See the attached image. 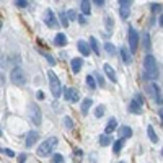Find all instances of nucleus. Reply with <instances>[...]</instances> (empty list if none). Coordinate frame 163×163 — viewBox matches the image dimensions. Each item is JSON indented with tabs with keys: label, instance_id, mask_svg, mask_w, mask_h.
Masks as SVG:
<instances>
[{
	"label": "nucleus",
	"instance_id": "nucleus-47",
	"mask_svg": "<svg viewBox=\"0 0 163 163\" xmlns=\"http://www.w3.org/2000/svg\"><path fill=\"white\" fill-rule=\"evenodd\" d=\"M160 116H161V119H163V109L160 111Z\"/></svg>",
	"mask_w": 163,
	"mask_h": 163
},
{
	"label": "nucleus",
	"instance_id": "nucleus-37",
	"mask_svg": "<svg viewBox=\"0 0 163 163\" xmlns=\"http://www.w3.org/2000/svg\"><path fill=\"white\" fill-rule=\"evenodd\" d=\"M150 8H152L153 13H158V12H161V5H160V3H152Z\"/></svg>",
	"mask_w": 163,
	"mask_h": 163
},
{
	"label": "nucleus",
	"instance_id": "nucleus-32",
	"mask_svg": "<svg viewBox=\"0 0 163 163\" xmlns=\"http://www.w3.org/2000/svg\"><path fill=\"white\" fill-rule=\"evenodd\" d=\"M104 25H106V28H108V33H111L113 31V20L109 17L104 18Z\"/></svg>",
	"mask_w": 163,
	"mask_h": 163
},
{
	"label": "nucleus",
	"instance_id": "nucleus-40",
	"mask_svg": "<svg viewBox=\"0 0 163 163\" xmlns=\"http://www.w3.org/2000/svg\"><path fill=\"white\" fill-rule=\"evenodd\" d=\"M134 100H136L139 104H142V103H144V98H142V95H140V93H136V98H134Z\"/></svg>",
	"mask_w": 163,
	"mask_h": 163
},
{
	"label": "nucleus",
	"instance_id": "nucleus-9",
	"mask_svg": "<svg viewBox=\"0 0 163 163\" xmlns=\"http://www.w3.org/2000/svg\"><path fill=\"white\" fill-rule=\"evenodd\" d=\"M148 90H150V93L153 96V100L157 101V104H163V96H161V90L160 87L155 82H150V85H148Z\"/></svg>",
	"mask_w": 163,
	"mask_h": 163
},
{
	"label": "nucleus",
	"instance_id": "nucleus-36",
	"mask_svg": "<svg viewBox=\"0 0 163 163\" xmlns=\"http://www.w3.org/2000/svg\"><path fill=\"white\" fill-rule=\"evenodd\" d=\"M62 161H64V157H62L60 153H55L54 157H52V163H62Z\"/></svg>",
	"mask_w": 163,
	"mask_h": 163
},
{
	"label": "nucleus",
	"instance_id": "nucleus-26",
	"mask_svg": "<svg viewBox=\"0 0 163 163\" xmlns=\"http://www.w3.org/2000/svg\"><path fill=\"white\" fill-rule=\"evenodd\" d=\"M142 44H144V47H145V49L150 47V34H148L147 31H145V33H142Z\"/></svg>",
	"mask_w": 163,
	"mask_h": 163
},
{
	"label": "nucleus",
	"instance_id": "nucleus-15",
	"mask_svg": "<svg viewBox=\"0 0 163 163\" xmlns=\"http://www.w3.org/2000/svg\"><path fill=\"white\" fill-rule=\"evenodd\" d=\"M54 44L55 46H59V47H64L67 44V38H65V34L64 33H59V34H55V38H54Z\"/></svg>",
	"mask_w": 163,
	"mask_h": 163
},
{
	"label": "nucleus",
	"instance_id": "nucleus-31",
	"mask_svg": "<svg viewBox=\"0 0 163 163\" xmlns=\"http://www.w3.org/2000/svg\"><path fill=\"white\" fill-rule=\"evenodd\" d=\"M103 114H104V106H103V104L96 106V109H95V116H96V117H101Z\"/></svg>",
	"mask_w": 163,
	"mask_h": 163
},
{
	"label": "nucleus",
	"instance_id": "nucleus-17",
	"mask_svg": "<svg viewBox=\"0 0 163 163\" xmlns=\"http://www.w3.org/2000/svg\"><path fill=\"white\" fill-rule=\"evenodd\" d=\"M121 57L126 64H131L132 62V52L127 47H121Z\"/></svg>",
	"mask_w": 163,
	"mask_h": 163
},
{
	"label": "nucleus",
	"instance_id": "nucleus-30",
	"mask_svg": "<svg viewBox=\"0 0 163 163\" xmlns=\"http://www.w3.org/2000/svg\"><path fill=\"white\" fill-rule=\"evenodd\" d=\"M87 85H88L90 88H96V85H98V83L95 82L93 75H88V77H87Z\"/></svg>",
	"mask_w": 163,
	"mask_h": 163
},
{
	"label": "nucleus",
	"instance_id": "nucleus-8",
	"mask_svg": "<svg viewBox=\"0 0 163 163\" xmlns=\"http://www.w3.org/2000/svg\"><path fill=\"white\" fill-rule=\"evenodd\" d=\"M131 5L132 2L131 0H119V13H121V18L127 20L131 15Z\"/></svg>",
	"mask_w": 163,
	"mask_h": 163
},
{
	"label": "nucleus",
	"instance_id": "nucleus-48",
	"mask_svg": "<svg viewBox=\"0 0 163 163\" xmlns=\"http://www.w3.org/2000/svg\"><path fill=\"white\" fill-rule=\"evenodd\" d=\"M161 155H163V148H161Z\"/></svg>",
	"mask_w": 163,
	"mask_h": 163
},
{
	"label": "nucleus",
	"instance_id": "nucleus-4",
	"mask_svg": "<svg viewBox=\"0 0 163 163\" xmlns=\"http://www.w3.org/2000/svg\"><path fill=\"white\" fill-rule=\"evenodd\" d=\"M10 79H12V82L15 85H18V87H25V85H26V75H25V72H23V69H21V67H15L12 70Z\"/></svg>",
	"mask_w": 163,
	"mask_h": 163
},
{
	"label": "nucleus",
	"instance_id": "nucleus-39",
	"mask_svg": "<svg viewBox=\"0 0 163 163\" xmlns=\"http://www.w3.org/2000/svg\"><path fill=\"white\" fill-rule=\"evenodd\" d=\"M67 17H69V20H75V18H77L75 10H69V12H67ZM77 20H79V18H77Z\"/></svg>",
	"mask_w": 163,
	"mask_h": 163
},
{
	"label": "nucleus",
	"instance_id": "nucleus-16",
	"mask_svg": "<svg viewBox=\"0 0 163 163\" xmlns=\"http://www.w3.org/2000/svg\"><path fill=\"white\" fill-rule=\"evenodd\" d=\"M129 111L134 113V114H142V104H139L136 100H132L129 104Z\"/></svg>",
	"mask_w": 163,
	"mask_h": 163
},
{
	"label": "nucleus",
	"instance_id": "nucleus-28",
	"mask_svg": "<svg viewBox=\"0 0 163 163\" xmlns=\"http://www.w3.org/2000/svg\"><path fill=\"white\" fill-rule=\"evenodd\" d=\"M104 49H106V52H108L109 55H114V54H116V49H114V46H113L111 42H106V44H104Z\"/></svg>",
	"mask_w": 163,
	"mask_h": 163
},
{
	"label": "nucleus",
	"instance_id": "nucleus-18",
	"mask_svg": "<svg viewBox=\"0 0 163 163\" xmlns=\"http://www.w3.org/2000/svg\"><path fill=\"white\" fill-rule=\"evenodd\" d=\"M90 47L95 51V55H100V54H101V51H100V44H98V39H96L95 36L90 38Z\"/></svg>",
	"mask_w": 163,
	"mask_h": 163
},
{
	"label": "nucleus",
	"instance_id": "nucleus-44",
	"mask_svg": "<svg viewBox=\"0 0 163 163\" xmlns=\"http://www.w3.org/2000/svg\"><path fill=\"white\" fill-rule=\"evenodd\" d=\"M79 23H80V25H85V23H87V20H85V18L80 15V17H79Z\"/></svg>",
	"mask_w": 163,
	"mask_h": 163
},
{
	"label": "nucleus",
	"instance_id": "nucleus-46",
	"mask_svg": "<svg viewBox=\"0 0 163 163\" xmlns=\"http://www.w3.org/2000/svg\"><path fill=\"white\" fill-rule=\"evenodd\" d=\"M160 26H163V15L160 17Z\"/></svg>",
	"mask_w": 163,
	"mask_h": 163
},
{
	"label": "nucleus",
	"instance_id": "nucleus-45",
	"mask_svg": "<svg viewBox=\"0 0 163 163\" xmlns=\"http://www.w3.org/2000/svg\"><path fill=\"white\" fill-rule=\"evenodd\" d=\"M95 3H96L98 7H103V5H104V2H103V0H96V2H95Z\"/></svg>",
	"mask_w": 163,
	"mask_h": 163
},
{
	"label": "nucleus",
	"instance_id": "nucleus-49",
	"mask_svg": "<svg viewBox=\"0 0 163 163\" xmlns=\"http://www.w3.org/2000/svg\"><path fill=\"white\" fill-rule=\"evenodd\" d=\"M119 163H124V161H119Z\"/></svg>",
	"mask_w": 163,
	"mask_h": 163
},
{
	"label": "nucleus",
	"instance_id": "nucleus-29",
	"mask_svg": "<svg viewBox=\"0 0 163 163\" xmlns=\"http://www.w3.org/2000/svg\"><path fill=\"white\" fill-rule=\"evenodd\" d=\"M95 77H96V80H98V87H106V82H104V79L101 77V74L100 72H95Z\"/></svg>",
	"mask_w": 163,
	"mask_h": 163
},
{
	"label": "nucleus",
	"instance_id": "nucleus-3",
	"mask_svg": "<svg viewBox=\"0 0 163 163\" xmlns=\"http://www.w3.org/2000/svg\"><path fill=\"white\" fill-rule=\"evenodd\" d=\"M49 77V87H51V93L54 95V98H59L62 95V87H60V82H59V77L55 75L52 70L47 72Z\"/></svg>",
	"mask_w": 163,
	"mask_h": 163
},
{
	"label": "nucleus",
	"instance_id": "nucleus-7",
	"mask_svg": "<svg viewBox=\"0 0 163 163\" xmlns=\"http://www.w3.org/2000/svg\"><path fill=\"white\" fill-rule=\"evenodd\" d=\"M42 20H44V23L49 26V28H57L59 23H57V17L54 15V12L51 8H47L44 12V17H42Z\"/></svg>",
	"mask_w": 163,
	"mask_h": 163
},
{
	"label": "nucleus",
	"instance_id": "nucleus-12",
	"mask_svg": "<svg viewBox=\"0 0 163 163\" xmlns=\"http://www.w3.org/2000/svg\"><path fill=\"white\" fill-rule=\"evenodd\" d=\"M39 140V134L36 131H30L26 136V147H33Z\"/></svg>",
	"mask_w": 163,
	"mask_h": 163
},
{
	"label": "nucleus",
	"instance_id": "nucleus-24",
	"mask_svg": "<svg viewBox=\"0 0 163 163\" xmlns=\"http://www.w3.org/2000/svg\"><path fill=\"white\" fill-rule=\"evenodd\" d=\"M111 144V136L109 134H103V136L100 137V145L101 147H108Z\"/></svg>",
	"mask_w": 163,
	"mask_h": 163
},
{
	"label": "nucleus",
	"instance_id": "nucleus-25",
	"mask_svg": "<svg viewBox=\"0 0 163 163\" xmlns=\"http://www.w3.org/2000/svg\"><path fill=\"white\" fill-rule=\"evenodd\" d=\"M59 18H60V25H62L64 28H67V26H69V17H67V13H65V12H60V13H59Z\"/></svg>",
	"mask_w": 163,
	"mask_h": 163
},
{
	"label": "nucleus",
	"instance_id": "nucleus-38",
	"mask_svg": "<svg viewBox=\"0 0 163 163\" xmlns=\"http://www.w3.org/2000/svg\"><path fill=\"white\" fill-rule=\"evenodd\" d=\"M15 5H17V7H20V8H25V7L28 5V2H26V0H17Z\"/></svg>",
	"mask_w": 163,
	"mask_h": 163
},
{
	"label": "nucleus",
	"instance_id": "nucleus-19",
	"mask_svg": "<svg viewBox=\"0 0 163 163\" xmlns=\"http://www.w3.org/2000/svg\"><path fill=\"white\" fill-rule=\"evenodd\" d=\"M80 7H82V13H83V15H90V12H91V2H88V0H82Z\"/></svg>",
	"mask_w": 163,
	"mask_h": 163
},
{
	"label": "nucleus",
	"instance_id": "nucleus-42",
	"mask_svg": "<svg viewBox=\"0 0 163 163\" xmlns=\"http://www.w3.org/2000/svg\"><path fill=\"white\" fill-rule=\"evenodd\" d=\"M44 96H46V95H44V91H42V90H39L38 93H36V98H38V100H44Z\"/></svg>",
	"mask_w": 163,
	"mask_h": 163
},
{
	"label": "nucleus",
	"instance_id": "nucleus-11",
	"mask_svg": "<svg viewBox=\"0 0 163 163\" xmlns=\"http://www.w3.org/2000/svg\"><path fill=\"white\" fill-rule=\"evenodd\" d=\"M103 70H104V74H106V77L113 82V83H117V77H116V72H114V69H113L109 64H104L103 65Z\"/></svg>",
	"mask_w": 163,
	"mask_h": 163
},
{
	"label": "nucleus",
	"instance_id": "nucleus-2",
	"mask_svg": "<svg viewBox=\"0 0 163 163\" xmlns=\"http://www.w3.org/2000/svg\"><path fill=\"white\" fill-rule=\"evenodd\" d=\"M55 145H57V137H49V139H46L44 142L39 145L38 155H39V157H47V155L52 153V150H54Z\"/></svg>",
	"mask_w": 163,
	"mask_h": 163
},
{
	"label": "nucleus",
	"instance_id": "nucleus-41",
	"mask_svg": "<svg viewBox=\"0 0 163 163\" xmlns=\"http://www.w3.org/2000/svg\"><path fill=\"white\" fill-rule=\"evenodd\" d=\"M2 153L8 155V157H15V153H13L12 150H8V148H2Z\"/></svg>",
	"mask_w": 163,
	"mask_h": 163
},
{
	"label": "nucleus",
	"instance_id": "nucleus-23",
	"mask_svg": "<svg viewBox=\"0 0 163 163\" xmlns=\"http://www.w3.org/2000/svg\"><path fill=\"white\" fill-rule=\"evenodd\" d=\"M147 132H148V137H150L152 142L157 144L158 142V137H157V134H155V131H153V126H147Z\"/></svg>",
	"mask_w": 163,
	"mask_h": 163
},
{
	"label": "nucleus",
	"instance_id": "nucleus-10",
	"mask_svg": "<svg viewBox=\"0 0 163 163\" xmlns=\"http://www.w3.org/2000/svg\"><path fill=\"white\" fill-rule=\"evenodd\" d=\"M64 98H65V101H70V103H77L80 100V95H79V91H77L75 88H64Z\"/></svg>",
	"mask_w": 163,
	"mask_h": 163
},
{
	"label": "nucleus",
	"instance_id": "nucleus-13",
	"mask_svg": "<svg viewBox=\"0 0 163 163\" xmlns=\"http://www.w3.org/2000/svg\"><path fill=\"white\" fill-rule=\"evenodd\" d=\"M70 65H72V72H74V74H79L80 70H82V65H83L82 57H75V59H72V60H70Z\"/></svg>",
	"mask_w": 163,
	"mask_h": 163
},
{
	"label": "nucleus",
	"instance_id": "nucleus-43",
	"mask_svg": "<svg viewBox=\"0 0 163 163\" xmlns=\"http://www.w3.org/2000/svg\"><path fill=\"white\" fill-rule=\"evenodd\" d=\"M26 161V153H21L18 157V163H25Z\"/></svg>",
	"mask_w": 163,
	"mask_h": 163
},
{
	"label": "nucleus",
	"instance_id": "nucleus-35",
	"mask_svg": "<svg viewBox=\"0 0 163 163\" xmlns=\"http://www.w3.org/2000/svg\"><path fill=\"white\" fill-rule=\"evenodd\" d=\"M64 124H65L67 129H72V127H74V122H72V119H70L69 116H67V117H64Z\"/></svg>",
	"mask_w": 163,
	"mask_h": 163
},
{
	"label": "nucleus",
	"instance_id": "nucleus-22",
	"mask_svg": "<svg viewBox=\"0 0 163 163\" xmlns=\"http://www.w3.org/2000/svg\"><path fill=\"white\" fill-rule=\"evenodd\" d=\"M116 126H117V122H116V119L114 117H109V121H108V124H106V134H111L113 131L116 129Z\"/></svg>",
	"mask_w": 163,
	"mask_h": 163
},
{
	"label": "nucleus",
	"instance_id": "nucleus-1",
	"mask_svg": "<svg viewBox=\"0 0 163 163\" xmlns=\"http://www.w3.org/2000/svg\"><path fill=\"white\" fill-rule=\"evenodd\" d=\"M144 69H145V77L148 80H157L158 79V67H157V60L153 55L147 54L144 59Z\"/></svg>",
	"mask_w": 163,
	"mask_h": 163
},
{
	"label": "nucleus",
	"instance_id": "nucleus-34",
	"mask_svg": "<svg viewBox=\"0 0 163 163\" xmlns=\"http://www.w3.org/2000/svg\"><path fill=\"white\" fill-rule=\"evenodd\" d=\"M82 157H83L82 150H75V152H74V158H75V161H77V163L82 161Z\"/></svg>",
	"mask_w": 163,
	"mask_h": 163
},
{
	"label": "nucleus",
	"instance_id": "nucleus-14",
	"mask_svg": "<svg viewBox=\"0 0 163 163\" xmlns=\"http://www.w3.org/2000/svg\"><path fill=\"white\" fill-rule=\"evenodd\" d=\"M77 47H79V51L82 52V55H90V51H91V47L87 41H79V44H77Z\"/></svg>",
	"mask_w": 163,
	"mask_h": 163
},
{
	"label": "nucleus",
	"instance_id": "nucleus-5",
	"mask_svg": "<svg viewBox=\"0 0 163 163\" xmlns=\"http://www.w3.org/2000/svg\"><path fill=\"white\" fill-rule=\"evenodd\" d=\"M28 113H30V121H31L34 126H39L41 121H42V116H41V109L38 108V104H36V103H31Z\"/></svg>",
	"mask_w": 163,
	"mask_h": 163
},
{
	"label": "nucleus",
	"instance_id": "nucleus-20",
	"mask_svg": "<svg viewBox=\"0 0 163 163\" xmlns=\"http://www.w3.org/2000/svg\"><path fill=\"white\" fill-rule=\"evenodd\" d=\"M91 104H93V101H91V98H85V100L82 101V114H87L88 109L91 108Z\"/></svg>",
	"mask_w": 163,
	"mask_h": 163
},
{
	"label": "nucleus",
	"instance_id": "nucleus-6",
	"mask_svg": "<svg viewBox=\"0 0 163 163\" xmlns=\"http://www.w3.org/2000/svg\"><path fill=\"white\" fill-rule=\"evenodd\" d=\"M129 47H131L132 54L136 52L137 47H139V33H137V30L134 26L129 28Z\"/></svg>",
	"mask_w": 163,
	"mask_h": 163
},
{
	"label": "nucleus",
	"instance_id": "nucleus-21",
	"mask_svg": "<svg viewBox=\"0 0 163 163\" xmlns=\"http://www.w3.org/2000/svg\"><path fill=\"white\" fill-rule=\"evenodd\" d=\"M119 134H121L124 139H127V137L132 136V129L129 126H121V127H119Z\"/></svg>",
	"mask_w": 163,
	"mask_h": 163
},
{
	"label": "nucleus",
	"instance_id": "nucleus-27",
	"mask_svg": "<svg viewBox=\"0 0 163 163\" xmlns=\"http://www.w3.org/2000/svg\"><path fill=\"white\" fill-rule=\"evenodd\" d=\"M122 147H124V142H122V139H119V140H116V142H114L113 152H114V153H119V152L122 150Z\"/></svg>",
	"mask_w": 163,
	"mask_h": 163
},
{
	"label": "nucleus",
	"instance_id": "nucleus-33",
	"mask_svg": "<svg viewBox=\"0 0 163 163\" xmlns=\"http://www.w3.org/2000/svg\"><path fill=\"white\" fill-rule=\"evenodd\" d=\"M42 55H44V57H46V60L49 62V65H55V59L52 57V55H51V54H47V52H44V54H42Z\"/></svg>",
	"mask_w": 163,
	"mask_h": 163
}]
</instances>
